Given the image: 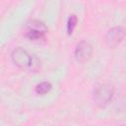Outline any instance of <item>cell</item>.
<instances>
[{
  "label": "cell",
  "mask_w": 126,
  "mask_h": 126,
  "mask_svg": "<svg viewBox=\"0 0 126 126\" xmlns=\"http://www.w3.org/2000/svg\"><path fill=\"white\" fill-rule=\"evenodd\" d=\"M126 31L122 27H114L110 29L105 34V42L110 47L117 46L125 37Z\"/></svg>",
  "instance_id": "obj_5"
},
{
  "label": "cell",
  "mask_w": 126,
  "mask_h": 126,
  "mask_svg": "<svg viewBox=\"0 0 126 126\" xmlns=\"http://www.w3.org/2000/svg\"><path fill=\"white\" fill-rule=\"evenodd\" d=\"M11 59L16 66L24 70H33L35 71L39 67L38 59L31 55L26 49L22 47H17L11 53Z\"/></svg>",
  "instance_id": "obj_1"
},
{
  "label": "cell",
  "mask_w": 126,
  "mask_h": 126,
  "mask_svg": "<svg viewBox=\"0 0 126 126\" xmlns=\"http://www.w3.org/2000/svg\"><path fill=\"white\" fill-rule=\"evenodd\" d=\"M77 25V17L75 15H71L67 21V33L71 34Z\"/></svg>",
  "instance_id": "obj_7"
},
{
  "label": "cell",
  "mask_w": 126,
  "mask_h": 126,
  "mask_svg": "<svg viewBox=\"0 0 126 126\" xmlns=\"http://www.w3.org/2000/svg\"><path fill=\"white\" fill-rule=\"evenodd\" d=\"M113 97V88L108 84H99L94 90L93 98L99 107H105Z\"/></svg>",
  "instance_id": "obj_2"
},
{
  "label": "cell",
  "mask_w": 126,
  "mask_h": 126,
  "mask_svg": "<svg viewBox=\"0 0 126 126\" xmlns=\"http://www.w3.org/2000/svg\"><path fill=\"white\" fill-rule=\"evenodd\" d=\"M47 32L46 26L37 20H32L28 24V30L26 36L31 40H39L42 39Z\"/></svg>",
  "instance_id": "obj_3"
},
{
  "label": "cell",
  "mask_w": 126,
  "mask_h": 126,
  "mask_svg": "<svg viewBox=\"0 0 126 126\" xmlns=\"http://www.w3.org/2000/svg\"><path fill=\"white\" fill-rule=\"evenodd\" d=\"M92 52H93V47H92L91 43L89 41L82 40L76 45V48L74 51V56H75V59L77 62L84 63L91 58Z\"/></svg>",
  "instance_id": "obj_4"
},
{
  "label": "cell",
  "mask_w": 126,
  "mask_h": 126,
  "mask_svg": "<svg viewBox=\"0 0 126 126\" xmlns=\"http://www.w3.org/2000/svg\"><path fill=\"white\" fill-rule=\"evenodd\" d=\"M52 86L49 82H41L39 83L38 85H36L35 89H34V92L36 94H39V95H43L47 93L50 92Z\"/></svg>",
  "instance_id": "obj_6"
}]
</instances>
